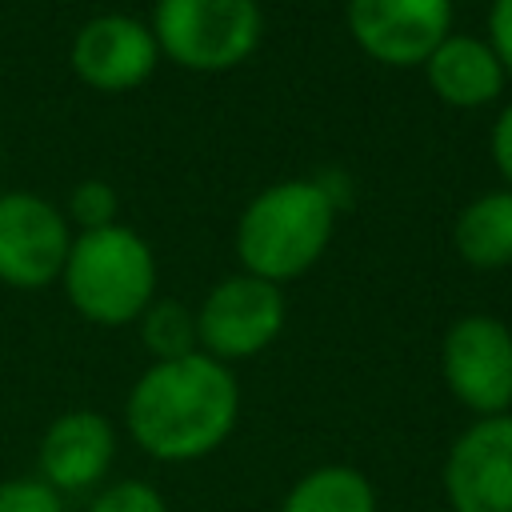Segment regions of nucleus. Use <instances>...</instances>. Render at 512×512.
I'll list each match as a JSON object with an SVG mask.
<instances>
[{
  "instance_id": "4",
  "label": "nucleus",
  "mask_w": 512,
  "mask_h": 512,
  "mask_svg": "<svg viewBox=\"0 0 512 512\" xmlns=\"http://www.w3.org/2000/svg\"><path fill=\"white\" fill-rule=\"evenodd\" d=\"M152 36L188 72H228L244 64L264 32L256 0H156Z\"/></svg>"
},
{
  "instance_id": "11",
  "label": "nucleus",
  "mask_w": 512,
  "mask_h": 512,
  "mask_svg": "<svg viewBox=\"0 0 512 512\" xmlns=\"http://www.w3.org/2000/svg\"><path fill=\"white\" fill-rule=\"evenodd\" d=\"M116 456V428L108 416L92 412V408H76L64 412L48 424V432L40 436V480L56 492H88L96 488Z\"/></svg>"
},
{
  "instance_id": "2",
  "label": "nucleus",
  "mask_w": 512,
  "mask_h": 512,
  "mask_svg": "<svg viewBox=\"0 0 512 512\" xmlns=\"http://www.w3.org/2000/svg\"><path fill=\"white\" fill-rule=\"evenodd\" d=\"M336 208L316 180H280L260 188L236 224V256L244 272L284 284L304 276L328 248Z\"/></svg>"
},
{
  "instance_id": "13",
  "label": "nucleus",
  "mask_w": 512,
  "mask_h": 512,
  "mask_svg": "<svg viewBox=\"0 0 512 512\" xmlns=\"http://www.w3.org/2000/svg\"><path fill=\"white\" fill-rule=\"evenodd\" d=\"M452 244L472 268L512 264V188H492L468 200L452 224Z\"/></svg>"
},
{
  "instance_id": "6",
  "label": "nucleus",
  "mask_w": 512,
  "mask_h": 512,
  "mask_svg": "<svg viewBox=\"0 0 512 512\" xmlns=\"http://www.w3.org/2000/svg\"><path fill=\"white\" fill-rule=\"evenodd\" d=\"M440 368L448 392L476 416H500L512 408V328L496 316H460L440 344Z\"/></svg>"
},
{
  "instance_id": "7",
  "label": "nucleus",
  "mask_w": 512,
  "mask_h": 512,
  "mask_svg": "<svg viewBox=\"0 0 512 512\" xmlns=\"http://www.w3.org/2000/svg\"><path fill=\"white\" fill-rule=\"evenodd\" d=\"M72 248L68 216L36 192H0V280L12 288H44L60 280Z\"/></svg>"
},
{
  "instance_id": "5",
  "label": "nucleus",
  "mask_w": 512,
  "mask_h": 512,
  "mask_svg": "<svg viewBox=\"0 0 512 512\" xmlns=\"http://www.w3.org/2000/svg\"><path fill=\"white\" fill-rule=\"evenodd\" d=\"M284 328V292L272 280L252 272L224 276L196 312L200 352L212 360H248L260 356Z\"/></svg>"
},
{
  "instance_id": "1",
  "label": "nucleus",
  "mask_w": 512,
  "mask_h": 512,
  "mask_svg": "<svg viewBox=\"0 0 512 512\" xmlns=\"http://www.w3.org/2000/svg\"><path fill=\"white\" fill-rule=\"evenodd\" d=\"M240 420V384L208 352L156 360L124 400L132 444L164 464H188L216 452Z\"/></svg>"
},
{
  "instance_id": "16",
  "label": "nucleus",
  "mask_w": 512,
  "mask_h": 512,
  "mask_svg": "<svg viewBox=\"0 0 512 512\" xmlns=\"http://www.w3.org/2000/svg\"><path fill=\"white\" fill-rule=\"evenodd\" d=\"M116 208H120L116 204V192L104 180H80L68 192V224H76L80 232L116 224Z\"/></svg>"
},
{
  "instance_id": "12",
  "label": "nucleus",
  "mask_w": 512,
  "mask_h": 512,
  "mask_svg": "<svg viewBox=\"0 0 512 512\" xmlns=\"http://www.w3.org/2000/svg\"><path fill=\"white\" fill-rule=\"evenodd\" d=\"M432 92L452 108H484L504 92V68L488 40L448 32L424 60Z\"/></svg>"
},
{
  "instance_id": "17",
  "label": "nucleus",
  "mask_w": 512,
  "mask_h": 512,
  "mask_svg": "<svg viewBox=\"0 0 512 512\" xmlns=\"http://www.w3.org/2000/svg\"><path fill=\"white\" fill-rule=\"evenodd\" d=\"M88 512H168V504L148 480H116L92 496Z\"/></svg>"
},
{
  "instance_id": "14",
  "label": "nucleus",
  "mask_w": 512,
  "mask_h": 512,
  "mask_svg": "<svg viewBox=\"0 0 512 512\" xmlns=\"http://www.w3.org/2000/svg\"><path fill=\"white\" fill-rule=\"evenodd\" d=\"M280 512H376V488L352 464H320L288 488Z\"/></svg>"
},
{
  "instance_id": "8",
  "label": "nucleus",
  "mask_w": 512,
  "mask_h": 512,
  "mask_svg": "<svg viewBox=\"0 0 512 512\" xmlns=\"http://www.w3.org/2000/svg\"><path fill=\"white\" fill-rule=\"evenodd\" d=\"M452 512H512V412L480 416L444 456Z\"/></svg>"
},
{
  "instance_id": "9",
  "label": "nucleus",
  "mask_w": 512,
  "mask_h": 512,
  "mask_svg": "<svg viewBox=\"0 0 512 512\" xmlns=\"http://www.w3.org/2000/svg\"><path fill=\"white\" fill-rule=\"evenodd\" d=\"M348 32L372 60L412 68L452 32V0H348Z\"/></svg>"
},
{
  "instance_id": "15",
  "label": "nucleus",
  "mask_w": 512,
  "mask_h": 512,
  "mask_svg": "<svg viewBox=\"0 0 512 512\" xmlns=\"http://www.w3.org/2000/svg\"><path fill=\"white\" fill-rule=\"evenodd\" d=\"M140 340L156 360H180L200 352L196 336V312H188L176 300H152L140 316Z\"/></svg>"
},
{
  "instance_id": "18",
  "label": "nucleus",
  "mask_w": 512,
  "mask_h": 512,
  "mask_svg": "<svg viewBox=\"0 0 512 512\" xmlns=\"http://www.w3.org/2000/svg\"><path fill=\"white\" fill-rule=\"evenodd\" d=\"M0 512H64V500L40 476H20L0 480Z\"/></svg>"
},
{
  "instance_id": "19",
  "label": "nucleus",
  "mask_w": 512,
  "mask_h": 512,
  "mask_svg": "<svg viewBox=\"0 0 512 512\" xmlns=\"http://www.w3.org/2000/svg\"><path fill=\"white\" fill-rule=\"evenodd\" d=\"M488 48L496 52L500 68L512 76V0H492V8H488Z\"/></svg>"
},
{
  "instance_id": "10",
  "label": "nucleus",
  "mask_w": 512,
  "mask_h": 512,
  "mask_svg": "<svg viewBox=\"0 0 512 512\" xmlns=\"http://www.w3.org/2000/svg\"><path fill=\"white\" fill-rule=\"evenodd\" d=\"M156 60H160V48L152 28L124 12H104L80 24L68 52L72 72L96 92H128L144 84Z\"/></svg>"
},
{
  "instance_id": "20",
  "label": "nucleus",
  "mask_w": 512,
  "mask_h": 512,
  "mask_svg": "<svg viewBox=\"0 0 512 512\" xmlns=\"http://www.w3.org/2000/svg\"><path fill=\"white\" fill-rule=\"evenodd\" d=\"M492 160H496V168H500V176L508 180V188H512V100L500 108V116H496V128H492Z\"/></svg>"
},
{
  "instance_id": "3",
  "label": "nucleus",
  "mask_w": 512,
  "mask_h": 512,
  "mask_svg": "<svg viewBox=\"0 0 512 512\" xmlns=\"http://www.w3.org/2000/svg\"><path fill=\"white\" fill-rule=\"evenodd\" d=\"M68 304L104 328H120L144 316L156 292V256L144 236L124 224L76 232L64 260Z\"/></svg>"
}]
</instances>
